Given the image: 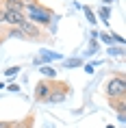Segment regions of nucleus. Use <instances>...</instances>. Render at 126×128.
I'll list each match as a JSON object with an SVG mask.
<instances>
[{
	"label": "nucleus",
	"mask_w": 126,
	"mask_h": 128,
	"mask_svg": "<svg viewBox=\"0 0 126 128\" xmlns=\"http://www.w3.org/2000/svg\"><path fill=\"white\" fill-rule=\"evenodd\" d=\"M54 59H61V54H57V52H46V56L41 61H54Z\"/></svg>",
	"instance_id": "obj_9"
},
{
	"label": "nucleus",
	"mask_w": 126,
	"mask_h": 128,
	"mask_svg": "<svg viewBox=\"0 0 126 128\" xmlns=\"http://www.w3.org/2000/svg\"><path fill=\"white\" fill-rule=\"evenodd\" d=\"M85 15H87V20L91 22V24H96V15H93V11L89 7H85Z\"/></svg>",
	"instance_id": "obj_8"
},
{
	"label": "nucleus",
	"mask_w": 126,
	"mask_h": 128,
	"mask_svg": "<svg viewBox=\"0 0 126 128\" xmlns=\"http://www.w3.org/2000/svg\"><path fill=\"white\" fill-rule=\"evenodd\" d=\"M20 72V68H9V70H5V76H15Z\"/></svg>",
	"instance_id": "obj_11"
},
{
	"label": "nucleus",
	"mask_w": 126,
	"mask_h": 128,
	"mask_svg": "<svg viewBox=\"0 0 126 128\" xmlns=\"http://www.w3.org/2000/svg\"><path fill=\"white\" fill-rule=\"evenodd\" d=\"M102 41H104V44H113V37H109V35H102Z\"/></svg>",
	"instance_id": "obj_15"
},
{
	"label": "nucleus",
	"mask_w": 126,
	"mask_h": 128,
	"mask_svg": "<svg viewBox=\"0 0 126 128\" xmlns=\"http://www.w3.org/2000/svg\"><path fill=\"white\" fill-rule=\"evenodd\" d=\"M46 100L48 102H61V100H65V91H52Z\"/></svg>",
	"instance_id": "obj_7"
},
{
	"label": "nucleus",
	"mask_w": 126,
	"mask_h": 128,
	"mask_svg": "<svg viewBox=\"0 0 126 128\" xmlns=\"http://www.w3.org/2000/svg\"><path fill=\"white\" fill-rule=\"evenodd\" d=\"M41 74H46V76H48V78H52V76H54V74H57V72H54V70H52V68H41Z\"/></svg>",
	"instance_id": "obj_10"
},
{
	"label": "nucleus",
	"mask_w": 126,
	"mask_h": 128,
	"mask_svg": "<svg viewBox=\"0 0 126 128\" xmlns=\"http://www.w3.org/2000/svg\"><path fill=\"white\" fill-rule=\"evenodd\" d=\"M37 22V24H50V11H46V9L37 7V4H28V22Z\"/></svg>",
	"instance_id": "obj_2"
},
{
	"label": "nucleus",
	"mask_w": 126,
	"mask_h": 128,
	"mask_svg": "<svg viewBox=\"0 0 126 128\" xmlns=\"http://www.w3.org/2000/svg\"><path fill=\"white\" fill-rule=\"evenodd\" d=\"M0 128H13V124L11 122H0Z\"/></svg>",
	"instance_id": "obj_14"
},
{
	"label": "nucleus",
	"mask_w": 126,
	"mask_h": 128,
	"mask_svg": "<svg viewBox=\"0 0 126 128\" xmlns=\"http://www.w3.org/2000/svg\"><path fill=\"white\" fill-rule=\"evenodd\" d=\"M126 94V82L122 76H115V78H111V80L106 82V96L111 98V100H115V98H124Z\"/></svg>",
	"instance_id": "obj_1"
},
{
	"label": "nucleus",
	"mask_w": 126,
	"mask_h": 128,
	"mask_svg": "<svg viewBox=\"0 0 126 128\" xmlns=\"http://www.w3.org/2000/svg\"><path fill=\"white\" fill-rule=\"evenodd\" d=\"M24 20H26V18L22 13H18V11H2V22H7L11 26H20Z\"/></svg>",
	"instance_id": "obj_3"
},
{
	"label": "nucleus",
	"mask_w": 126,
	"mask_h": 128,
	"mask_svg": "<svg viewBox=\"0 0 126 128\" xmlns=\"http://www.w3.org/2000/svg\"><path fill=\"white\" fill-rule=\"evenodd\" d=\"M65 65H67V68H74V65H80V61L78 59H72V61H67Z\"/></svg>",
	"instance_id": "obj_13"
},
{
	"label": "nucleus",
	"mask_w": 126,
	"mask_h": 128,
	"mask_svg": "<svg viewBox=\"0 0 126 128\" xmlns=\"http://www.w3.org/2000/svg\"><path fill=\"white\" fill-rule=\"evenodd\" d=\"M22 7L24 4H22L20 0H7V9L5 11H18V13H22Z\"/></svg>",
	"instance_id": "obj_6"
},
{
	"label": "nucleus",
	"mask_w": 126,
	"mask_h": 128,
	"mask_svg": "<svg viewBox=\"0 0 126 128\" xmlns=\"http://www.w3.org/2000/svg\"><path fill=\"white\" fill-rule=\"evenodd\" d=\"M50 96V85L48 82H39L37 89H35V100H46Z\"/></svg>",
	"instance_id": "obj_4"
},
{
	"label": "nucleus",
	"mask_w": 126,
	"mask_h": 128,
	"mask_svg": "<svg viewBox=\"0 0 126 128\" xmlns=\"http://www.w3.org/2000/svg\"><path fill=\"white\" fill-rule=\"evenodd\" d=\"M20 28H22V33H24V35H31V37H39V30H37V28H35L28 20H24V22H22V24H20Z\"/></svg>",
	"instance_id": "obj_5"
},
{
	"label": "nucleus",
	"mask_w": 126,
	"mask_h": 128,
	"mask_svg": "<svg viewBox=\"0 0 126 128\" xmlns=\"http://www.w3.org/2000/svg\"><path fill=\"white\" fill-rule=\"evenodd\" d=\"M100 18H102V20L109 18V7H102V9H100Z\"/></svg>",
	"instance_id": "obj_12"
}]
</instances>
